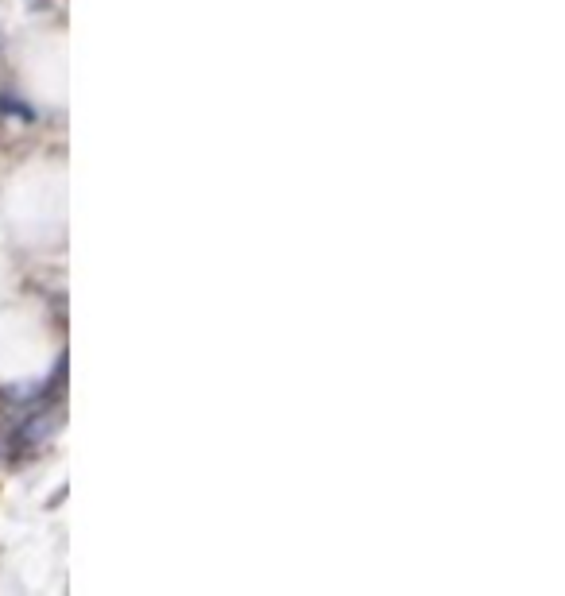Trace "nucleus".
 <instances>
[{
  "mask_svg": "<svg viewBox=\"0 0 565 596\" xmlns=\"http://www.w3.org/2000/svg\"><path fill=\"white\" fill-rule=\"evenodd\" d=\"M59 422L62 418L55 415V411H51V415H31L28 418V426H24V430H20V434H16V442H24V446H35V442H47V438H51V434H55V430H59Z\"/></svg>",
  "mask_w": 565,
  "mask_h": 596,
  "instance_id": "1",
  "label": "nucleus"
}]
</instances>
